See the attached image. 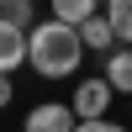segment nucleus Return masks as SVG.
Listing matches in <instances>:
<instances>
[{
    "mask_svg": "<svg viewBox=\"0 0 132 132\" xmlns=\"http://www.w3.org/2000/svg\"><path fill=\"white\" fill-rule=\"evenodd\" d=\"M85 58V42H79V27H69V21H37L27 37V63L42 74V79H69L74 69H79Z\"/></svg>",
    "mask_w": 132,
    "mask_h": 132,
    "instance_id": "nucleus-1",
    "label": "nucleus"
},
{
    "mask_svg": "<svg viewBox=\"0 0 132 132\" xmlns=\"http://www.w3.org/2000/svg\"><path fill=\"white\" fill-rule=\"evenodd\" d=\"M111 79H106V74H95V79H79V85H74V116H79V122H95V116H106V111H111Z\"/></svg>",
    "mask_w": 132,
    "mask_h": 132,
    "instance_id": "nucleus-2",
    "label": "nucleus"
},
{
    "mask_svg": "<svg viewBox=\"0 0 132 132\" xmlns=\"http://www.w3.org/2000/svg\"><path fill=\"white\" fill-rule=\"evenodd\" d=\"M79 127V116H74V106H58V101H42L27 111V122H21V132H74Z\"/></svg>",
    "mask_w": 132,
    "mask_h": 132,
    "instance_id": "nucleus-3",
    "label": "nucleus"
},
{
    "mask_svg": "<svg viewBox=\"0 0 132 132\" xmlns=\"http://www.w3.org/2000/svg\"><path fill=\"white\" fill-rule=\"evenodd\" d=\"M27 37H32L27 27H16V21L0 16V74L21 69V58H27Z\"/></svg>",
    "mask_w": 132,
    "mask_h": 132,
    "instance_id": "nucleus-4",
    "label": "nucleus"
},
{
    "mask_svg": "<svg viewBox=\"0 0 132 132\" xmlns=\"http://www.w3.org/2000/svg\"><path fill=\"white\" fill-rule=\"evenodd\" d=\"M79 42H85L90 53H106V48H116L122 37H116L111 16H101V11H95V16H85V21H79Z\"/></svg>",
    "mask_w": 132,
    "mask_h": 132,
    "instance_id": "nucleus-5",
    "label": "nucleus"
},
{
    "mask_svg": "<svg viewBox=\"0 0 132 132\" xmlns=\"http://www.w3.org/2000/svg\"><path fill=\"white\" fill-rule=\"evenodd\" d=\"M106 79H111V90L132 95V48H111L106 53Z\"/></svg>",
    "mask_w": 132,
    "mask_h": 132,
    "instance_id": "nucleus-6",
    "label": "nucleus"
},
{
    "mask_svg": "<svg viewBox=\"0 0 132 132\" xmlns=\"http://www.w3.org/2000/svg\"><path fill=\"white\" fill-rule=\"evenodd\" d=\"M48 5H53V16H58V21L79 27L85 16H95V11H101V0H48Z\"/></svg>",
    "mask_w": 132,
    "mask_h": 132,
    "instance_id": "nucleus-7",
    "label": "nucleus"
},
{
    "mask_svg": "<svg viewBox=\"0 0 132 132\" xmlns=\"http://www.w3.org/2000/svg\"><path fill=\"white\" fill-rule=\"evenodd\" d=\"M106 16H111L122 48H132V0H106Z\"/></svg>",
    "mask_w": 132,
    "mask_h": 132,
    "instance_id": "nucleus-8",
    "label": "nucleus"
},
{
    "mask_svg": "<svg viewBox=\"0 0 132 132\" xmlns=\"http://www.w3.org/2000/svg\"><path fill=\"white\" fill-rule=\"evenodd\" d=\"M32 11H37V0H0V16L16 21V27H37V21H32Z\"/></svg>",
    "mask_w": 132,
    "mask_h": 132,
    "instance_id": "nucleus-9",
    "label": "nucleus"
},
{
    "mask_svg": "<svg viewBox=\"0 0 132 132\" xmlns=\"http://www.w3.org/2000/svg\"><path fill=\"white\" fill-rule=\"evenodd\" d=\"M74 132H127V127H116V122H106V116H95V122H79Z\"/></svg>",
    "mask_w": 132,
    "mask_h": 132,
    "instance_id": "nucleus-10",
    "label": "nucleus"
},
{
    "mask_svg": "<svg viewBox=\"0 0 132 132\" xmlns=\"http://www.w3.org/2000/svg\"><path fill=\"white\" fill-rule=\"evenodd\" d=\"M11 106V74H0V111Z\"/></svg>",
    "mask_w": 132,
    "mask_h": 132,
    "instance_id": "nucleus-11",
    "label": "nucleus"
}]
</instances>
